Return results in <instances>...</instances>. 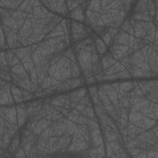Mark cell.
<instances>
[{
	"mask_svg": "<svg viewBox=\"0 0 158 158\" xmlns=\"http://www.w3.org/2000/svg\"><path fill=\"white\" fill-rule=\"evenodd\" d=\"M133 1H87L85 24L105 44L107 49L126 19Z\"/></svg>",
	"mask_w": 158,
	"mask_h": 158,
	"instance_id": "3957f363",
	"label": "cell"
},
{
	"mask_svg": "<svg viewBox=\"0 0 158 158\" xmlns=\"http://www.w3.org/2000/svg\"><path fill=\"white\" fill-rule=\"evenodd\" d=\"M7 120L10 157L105 156L101 127L85 86L10 106Z\"/></svg>",
	"mask_w": 158,
	"mask_h": 158,
	"instance_id": "6da1fadb",
	"label": "cell"
},
{
	"mask_svg": "<svg viewBox=\"0 0 158 158\" xmlns=\"http://www.w3.org/2000/svg\"><path fill=\"white\" fill-rule=\"evenodd\" d=\"M157 79L106 81L88 88L106 154L157 157Z\"/></svg>",
	"mask_w": 158,
	"mask_h": 158,
	"instance_id": "7a4b0ae2",
	"label": "cell"
}]
</instances>
